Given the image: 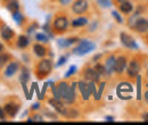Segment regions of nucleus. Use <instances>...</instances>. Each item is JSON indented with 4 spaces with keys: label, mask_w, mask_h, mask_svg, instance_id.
Returning a JSON list of instances; mask_svg holds the SVG:
<instances>
[{
    "label": "nucleus",
    "mask_w": 148,
    "mask_h": 125,
    "mask_svg": "<svg viewBox=\"0 0 148 125\" xmlns=\"http://www.w3.org/2000/svg\"><path fill=\"white\" fill-rule=\"evenodd\" d=\"M54 68V65H53V61L51 59H48V58H42L41 60L38 61V64L36 65V75H37L38 79L42 80L45 79L46 76H48L51 71Z\"/></svg>",
    "instance_id": "obj_1"
},
{
    "label": "nucleus",
    "mask_w": 148,
    "mask_h": 125,
    "mask_svg": "<svg viewBox=\"0 0 148 125\" xmlns=\"http://www.w3.org/2000/svg\"><path fill=\"white\" fill-rule=\"evenodd\" d=\"M95 49H96V43L92 42L91 40L80 39V41L77 42V44L73 48L72 54L76 55V56H84V55L93 51Z\"/></svg>",
    "instance_id": "obj_2"
},
{
    "label": "nucleus",
    "mask_w": 148,
    "mask_h": 125,
    "mask_svg": "<svg viewBox=\"0 0 148 125\" xmlns=\"http://www.w3.org/2000/svg\"><path fill=\"white\" fill-rule=\"evenodd\" d=\"M70 26V20L65 15H57L54 20H53V25L51 29L54 30L55 33H64L67 31Z\"/></svg>",
    "instance_id": "obj_3"
},
{
    "label": "nucleus",
    "mask_w": 148,
    "mask_h": 125,
    "mask_svg": "<svg viewBox=\"0 0 148 125\" xmlns=\"http://www.w3.org/2000/svg\"><path fill=\"white\" fill-rule=\"evenodd\" d=\"M48 104L55 109V111L58 115H62L63 117L67 118V113H69V108L66 107L65 102L63 100H56L55 98H50L48 100Z\"/></svg>",
    "instance_id": "obj_4"
},
{
    "label": "nucleus",
    "mask_w": 148,
    "mask_h": 125,
    "mask_svg": "<svg viewBox=\"0 0 148 125\" xmlns=\"http://www.w3.org/2000/svg\"><path fill=\"white\" fill-rule=\"evenodd\" d=\"M140 70H141V64L140 61L137 59V58H132L128 63V66H127V74L128 76L131 77V79H136L139 73H140Z\"/></svg>",
    "instance_id": "obj_5"
},
{
    "label": "nucleus",
    "mask_w": 148,
    "mask_h": 125,
    "mask_svg": "<svg viewBox=\"0 0 148 125\" xmlns=\"http://www.w3.org/2000/svg\"><path fill=\"white\" fill-rule=\"evenodd\" d=\"M133 31L138 33H147L148 32V19L145 17H138L129 26Z\"/></svg>",
    "instance_id": "obj_6"
},
{
    "label": "nucleus",
    "mask_w": 148,
    "mask_h": 125,
    "mask_svg": "<svg viewBox=\"0 0 148 125\" xmlns=\"http://www.w3.org/2000/svg\"><path fill=\"white\" fill-rule=\"evenodd\" d=\"M71 8L75 15H83L89 9V1L88 0H75L72 3Z\"/></svg>",
    "instance_id": "obj_7"
},
{
    "label": "nucleus",
    "mask_w": 148,
    "mask_h": 125,
    "mask_svg": "<svg viewBox=\"0 0 148 125\" xmlns=\"http://www.w3.org/2000/svg\"><path fill=\"white\" fill-rule=\"evenodd\" d=\"M120 41H121V43H122L125 48H128V49H131V50H137V49H139V47H138L136 40L130 36V34L125 33V32H121V33H120Z\"/></svg>",
    "instance_id": "obj_8"
},
{
    "label": "nucleus",
    "mask_w": 148,
    "mask_h": 125,
    "mask_svg": "<svg viewBox=\"0 0 148 125\" xmlns=\"http://www.w3.org/2000/svg\"><path fill=\"white\" fill-rule=\"evenodd\" d=\"M127 66H128V57L125 55L117 56L115 61V73L119 75L123 74V72L127 70Z\"/></svg>",
    "instance_id": "obj_9"
},
{
    "label": "nucleus",
    "mask_w": 148,
    "mask_h": 125,
    "mask_svg": "<svg viewBox=\"0 0 148 125\" xmlns=\"http://www.w3.org/2000/svg\"><path fill=\"white\" fill-rule=\"evenodd\" d=\"M19 108H21L19 104L15 102V101H8V102L5 104L3 110H5V113H6V115L8 117L14 118L17 115V113L19 111Z\"/></svg>",
    "instance_id": "obj_10"
},
{
    "label": "nucleus",
    "mask_w": 148,
    "mask_h": 125,
    "mask_svg": "<svg viewBox=\"0 0 148 125\" xmlns=\"http://www.w3.org/2000/svg\"><path fill=\"white\" fill-rule=\"evenodd\" d=\"M19 63L18 61H9L6 66H5V71H3V76L6 79H10L13 77L19 70Z\"/></svg>",
    "instance_id": "obj_11"
},
{
    "label": "nucleus",
    "mask_w": 148,
    "mask_h": 125,
    "mask_svg": "<svg viewBox=\"0 0 148 125\" xmlns=\"http://www.w3.org/2000/svg\"><path fill=\"white\" fill-rule=\"evenodd\" d=\"M83 77L86 81H92V82H99L100 80V75L97 73V71L93 67H87L83 71Z\"/></svg>",
    "instance_id": "obj_12"
},
{
    "label": "nucleus",
    "mask_w": 148,
    "mask_h": 125,
    "mask_svg": "<svg viewBox=\"0 0 148 125\" xmlns=\"http://www.w3.org/2000/svg\"><path fill=\"white\" fill-rule=\"evenodd\" d=\"M0 36L3 41H12V39L15 36V32L12 27H9L8 25H2L1 29H0Z\"/></svg>",
    "instance_id": "obj_13"
},
{
    "label": "nucleus",
    "mask_w": 148,
    "mask_h": 125,
    "mask_svg": "<svg viewBox=\"0 0 148 125\" xmlns=\"http://www.w3.org/2000/svg\"><path fill=\"white\" fill-rule=\"evenodd\" d=\"M115 61H116V56L115 55H110L106 60H105V70H106V75H112L115 73Z\"/></svg>",
    "instance_id": "obj_14"
},
{
    "label": "nucleus",
    "mask_w": 148,
    "mask_h": 125,
    "mask_svg": "<svg viewBox=\"0 0 148 125\" xmlns=\"http://www.w3.org/2000/svg\"><path fill=\"white\" fill-rule=\"evenodd\" d=\"M77 87H79V90L81 92V97L83 100H89L90 96H91V91H90V88H89V84L84 81H80L77 82Z\"/></svg>",
    "instance_id": "obj_15"
},
{
    "label": "nucleus",
    "mask_w": 148,
    "mask_h": 125,
    "mask_svg": "<svg viewBox=\"0 0 148 125\" xmlns=\"http://www.w3.org/2000/svg\"><path fill=\"white\" fill-rule=\"evenodd\" d=\"M57 88L59 91V94L62 97V100L65 101V99L67 98V94L70 92V84L66 82V81H60L58 84H57Z\"/></svg>",
    "instance_id": "obj_16"
},
{
    "label": "nucleus",
    "mask_w": 148,
    "mask_h": 125,
    "mask_svg": "<svg viewBox=\"0 0 148 125\" xmlns=\"http://www.w3.org/2000/svg\"><path fill=\"white\" fill-rule=\"evenodd\" d=\"M33 53L39 58H45L48 54V49L40 42H38L36 44H33Z\"/></svg>",
    "instance_id": "obj_17"
},
{
    "label": "nucleus",
    "mask_w": 148,
    "mask_h": 125,
    "mask_svg": "<svg viewBox=\"0 0 148 125\" xmlns=\"http://www.w3.org/2000/svg\"><path fill=\"white\" fill-rule=\"evenodd\" d=\"M119 10L125 15H130L132 12H133V5L130 2L129 0L128 1H124V2H121L119 5Z\"/></svg>",
    "instance_id": "obj_18"
},
{
    "label": "nucleus",
    "mask_w": 148,
    "mask_h": 125,
    "mask_svg": "<svg viewBox=\"0 0 148 125\" xmlns=\"http://www.w3.org/2000/svg\"><path fill=\"white\" fill-rule=\"evenodd\" d=\"M30 44V38L27 36H19L16 41V46L18 49H25Z\"/></svg>",
    "instance_id": "obj_19"
},
{
    "label": "nucleus",
    "mask_w": 148,
    "mask_h": 125,
    "mask_svg": "<svg viewBox=\"0 0 148 125\" xmlns=\"http://www.w3.org/2000/svg\"><path fill=\"white\" fill-rule=\"evenodd\" d=\"M19 8H21V5H19L18 0H10V1L6 2V9L9 13H15V12L19 10Z\"/></svg>",
    "instance_id": "obj_20"
},
{
    "label": "nucleus",
    "mask_w": 148,
    "mask_h": 125,
    "mask_svg": "<svg viewBox=\"0 0 148 125\" xmlns=\"http://www.w3.org/2000/svg\"><path fill=\"white\" fill-rule=\"evenodd\" d=\"M89 23V19L87 17H83V16H80L77 18H74L73 20L71 22V25L73 27H83L86 26L87 24Z\"/></svg>",
    "instance_id": "obj_21"
},
{
    "label": "nucleus",
    "mask_w": 148,
    "mask_h": 125,
    "mask_svg": "<svg viewBox=\"0 0 148 125\" xmlns=\"http://www.w3.org/2000/svg\"><path fill=\"white\" fill-rule=\"evenodd\" d=\"M30 76H31V73L29 71V68L23 66L22 71H21V74H19V82L21 83H27L30 81Z\"/></svg>",
    "instance_id": "obj_22"
},
{
    "label": "nucleus",
    "mask_w": 148,
    "mask_h": 125,
    "mask_svg": "<svg viewBox=\"0 0 148 125\" xmlns=\"http://www.w3.org/2000/svg\"><path fill=\"white\" fill-rule=\"evenodd\" d=\"M12 18L14 19V22L17 25H22L24 23V20H25V16H24V14L21 10H17L15 13H12Z\"/></svg>",
    "instance_id": "obj_23"
},
{
    "label": "nucleus",
    "mask_w": 148,
    "mask_h": 125,
    "mask_svg": "<svg viewBox=\"0 0 148 125\" xmlns=\"http://www.w3.org/2000/svg\"><path fill=\"white\" fill-rule=\"evenodd\" d=\"M10 58H12V56L9 54H6V53H1L0 54V70L3 68L9 63Z\"/></svg>",
    "instance_id": "obj_24"
},
{
    "label": "nucleus",
    "mask_w": 148,
    "mask_h": 125,
    "mask_svg": "<svg viewBox=\"0 0 148 125\" xmlns=\"http://www.w3.org/2000/svg\"><path fill=\"white\" fill-rule=\"evenodd\" d=\"M36 40H37L38 42H40V43H47L48 41H49V36H47L45 32H39L36 34Z\"/></svg>",
    "instance_id": "obj_25"
},
{
    "label": "nucleus",
    "mask_w": 148,
    "mask_h": 125,
    "mask_svg": "<svg viewBox=\"0 0 148 125\" xmlns=\"http://www.w3.org/2000/svg\"><path fill=\"white\" fill-rule=\"evenodd\" d=\"M119 93L120 92H130V91H132V87L130 85L129 83H121L120 85H119Z\"/></svg>",
    "instance_id": "obj_26"
},
{
    "label": "nucleus",
    "mask_w": 148,
    "mask_h": 125,
    "mask_svg": "<svg viewBox=\"0 0 148 125\" xmlns=\"http://www.w3.org/2000/svg\"><path fill=\"white\" fill-rule=\"evenodd\" d=\"M93 68L97 71V73H98L100 76H101V75H106V70H105V66H104L103 64L97 63V64H95Z\"/></svg>",
    "instance_id": "obj_27"
},
{
    "label": "nucleus",
    "mask_w": 148,
    "mask_h": 125,
    "mask_svg": "<svg viewBox=\"0 0 148 125\" xmlns=\"http://www.w3.org/2000/svg\"><path fill=\"white\" fill-rule=\"evenodd\" d=\"M77 72V67L75 66V65H71L70 67H69V70H67V72L65 73V79H69V77H71V76H73L74 74Z\"/></svg>",
    "instance_id": "obj_28"
},
{
    "label": "nucleus",
    "mask_w": 148,
    "mask_h": 125,
    "mask_svg": "<svg viewBox=\"0 0 148 125\" xmlns=\"http://www.w3.org/2000/svg\"><path fill=\"white\" fill-rule=\"evenodd\" d=\"M57 46H58V48H60V49L70 48V47H69V43H67V40L64 39V38H60V39L57 40Z\"/></svg>",
    "instance_id": "obj_29"
},
{
    "label": "nucleus",
    "mask_w": 148,
    "mask_h": 125,
    "mask_svg": "<svg viewBox=\"0 0 148 125\" xmlns=\"http://www.w3.org/2000/svg\"><path fill=\"white\" fill-rule=\"evenodd\" d=\"M97 3L101 7V8H110L113 5L112 0H97Z\"/></svg>",
    "instance_id": "obj_30"
},
{
    "label": "nucleus",
    "mask_w": 148,
    "mask_h": 125,
    "mask_svg": "<svg viewBox=\"0 0 148 125\" xmlns=\"http://www.w3.org/2000/svg\"><path fill=\"white\" fill-rule=\"evenodd\" d=\"M67 59H69V54L60 56V57L58 58V61L56 63V67H60V66H63V65L67 61Z\"/></svg>",
    "instance_id": "obj_31"
},
{
    "label": "nucleus",
    "mask_w": 148,
    "mask_h": 125,
    "mask_svg": "<svg viewBox=\"0 0 148 125\" xmlns=\"http://www.w3.org/2000/svg\"><path fill=\"white\" fill-rule=\"evenodd\" d=\"M79 117V110L75 108H69V113H67V118H76Z\"/></svg>",
    "instance_id": "obj_32"
},
{
    "label": "nucleus",
    "mask_w": 148,
    "mask_h": 125,
    "mask_svg": "<svg viewBox=\"0 0 148 125\" xmlns=\"http://www.w3.org/2000/svg\"><path fill=\"white\" fill-rule=\"evenodd\" d=\"M43 115L45 116H47L48 118H50V120H58V115L54 113V111H50V110H48V109H43Z\"/></svg>",
    "instance_id": "obj_33"
},
{
    "label": "nucleus",
    "mask_w": 148,
    "mask_h": 125,
    "mask_svg": "<svg viewBox=\"0 0 148 125\" xmlns=\"http://www.w3.org/2000/svg\"><path fill=\"white\" fill-rule=\"evenodd\" d=\"M112 16H113V18H114L119 24H123V18H122V16L120 15V13H119V12L113 10V12H112Z\"/></svg>",
    "instance_id": "obj_34"
},
{
    "label": "nucleus",
    "mask_w": 148,
    "mask_h": 125,
    "mask_svg": "<svg viewBox=\"0 0 148 125\" xmlns=\"http://www.w3.org/2000/svg\"><path fill=\"white\" fill-rule=\"evenodd\" d=\"M38 27H39V24H38L37 22L32 23V25L27 27V34H32V33H34V31H37Z\"/></svg>",
    "instance_id": "obj_35"
},
{
    "label": "nucleus",
    "mask_w": 148,
    "mask_h": 125,
    "mask_svg": "<svg viewBox=\"0 0 148 125\" xmlns=\"http://www.w3.org/2000/svg\"><path fill=\"white\" fill-rule=\"evenodd\" d=\"M66 40H67V43H69V47H71V46H73L74 43H77V42L80 41V39H79L77 36H71V38H67Z\"/></svg>",
    "instance_id": "obj_36"
},
{
    "label": "nucleus",
    "mask_w": 148,
    "mask_h": 125,
    "mask_svg": "<svg viewBox=\"0 0 148 125\" xmlns=\"http://www.w3.org/2000/svg\"><path fill=\"white\" fill-rule=\"evenodd\" d=\"M97 27H98V22H97V20H93L92 23L89 25L88 31H89V32H95V31L97 30Z\"/></svg>",
    "instance_id": "obj_37"
},
{
    "label": "nucleus",
    "mask_w": 148,
    "mask_h": 125,
    "mask_svg": "<svg viewBox=\"0 0 148 125\" xmlns=\"http://www.w3.org/2000/svg\"><path fill=\"white\" fill-rule=\"evenodd\" d=\"M32 118H33V121H37V122H42V121H43V116L40 115V114H38V113L33 115Z\"/></svg>",
    "instance_id": "obj_38"
},
{
    "label": "nucleus",
    "mask_w": 148,
    "mask_h": 125,
    "mask_svg": "<svg viewBox=\"0 0 148 125\" xmlns=\"http://www.w3.org/2000/svg\"><path fill=\"white\" fill-rule=\"evenodd\" d=\"M6 118H7V115H6L5 110H3V107L0 106V120H1V121H5Z\"/></svg>",
    "instance_id": "obj_39"
},
{
    "label": "nucleus",
    "mask_w": 148,
    "mask_h": 125,
    "mask_svg": "<svg viewBox=\"0 0 148 125\" xmlns=\"http://www.w3.org/2000/svg\"><path fill=\"white\" fill-rule=\"evenodd\" d=\"M104 88H105V82H101L100 85H99V90H98V97H99V99L101 98V93H103Z\"/></svg>",
    "instance_id": "obj_40"
},
{
    "label": "nucleus",
    "mask_w": 148,
    "mask_h": 125,
    "mask_svg": "<svg viewBox=\"0 0 148 125\" xmlns=\"http://www.w3.org/2000/svg\"><path fill=\"white\" fill-rule=\"evenodd\" d=\"M40 108H41V104H40V102H38V101L37 102H34V104L31 106V109H32V110H34V111L39 110Z\"/></svg>",
    "instance_id": "obj_41"
},
{
    "label": "nucleus",
    "mask_w": 148,
    "mask_h": 125,
    "mask_svg": "<svg viewBox=\"0 0 148 125\" xmlns=\"http://www.w3.org/2000/svg\"><path fill=\"white\" fill-rule=\"evenodd\" d=\"M62 6H69L71 2H72V0H57Z\"/></svg>",
    "instance_id": "obj_42"
},
{
    "label": "nucleus",
    "mask_w": 148,
    "mask_h": 125,
    "mask_svg": "<svg viewBox=\"0 0 148 125\" xmlns=\"http://www.w3.org/2000/svg\"><path fill=\"white\" fill-rule=\"evenodd\" d=\"M101 56H103V55H101V54L95 55V56H93V57H92V61H97V60H99V59L101 58Z\"/></svg>",
    "instance_id": "obj_43"
},
{
    "label": "nucleus",
    "mask_w": 148,
    "mask_h": 125,
    "mask_svg": "<svg viewBox=\"0 0 148 125\" xmlns=\"http://www.w3.org/2000/svg\"><path fill=\"white\" fill-rule=\"evenodd\" d=\"M146 88H147V90L145 91V93H144V97H145V100L148 102V84L146 85Z\"/></svg>",
    "instance_id": "obj_44"
},
{
    "label": "nucleus",
    "mask_w": 148,
    "mask_h": 125,
    "mask_svg": "<svg viewBox=\"0 0 148 125\" xmlns=\"http://www.w3.org/2000/svg\"><path fill=\"white\" fill-rule=\"evenodd\" d=\"M3 51H5V46H3V43L0 42V54L3 53Z\"/></svg>",
    "instance_id": "obj_45"
},
{
    "label": "nucleus",
    "mask_w": 148,
    "mask_h": 125,
    "mask_svg": "<svg viewBox=\"0 0 148 125\" xmlns=\"http://www.w3.org/2000/svg\"><path fill=\"white\" fill-rule=\"evenodd\" d=\"M105 120H106V121H110V122H113V121H114V117H113V116H106Z\"/></svg>",
    "instance_id": "obj_46"
},
{
    "label": "nucleus",
    "mask_w": 148,
    "mask_h": 125,
    "mask_svg": "<svg viewBox=\"0 0 148 125\" xmlns=\"http://www.w3.org/2000/svg\"><path fill=\"white\" fill-rule=\"evenodd\" d=\"M143 118H144V121H147V122H148V113H144Z\"/></svg>",
    "instance_id": "obj_47"
},
{
    "label": "nucleus",
    "mask_w": 148,
    "mask_h": 125,
    "mask_svg": "<svg viewBox=\"0 0 148 125\" xmlns=\"http://www.w3.org/2000/svg\"><path fill=\"white\" fill-rule=\"evenodd\" d=\"M117 3H121V2H124V1H128V0H115Z\"/></svg>",
    "instance_id": "obj_48"
},
{
    "label": "nucleus",
    "mask_w": 148,
    "mask_h": 125,
    "mask_svg": "<svg viewBox=\"0 0 148 125\" xmlns=\"http://www.w3.org/2000/svg\"><path fill=\"white\" fill-rule=\"evenodd\" d=\"M27 122H30V123L33 122V118H32V117H29V118H27Z\"/></svg>",
    "instance_id": "obj_49"
},
{
    "label": "nucleus",
    "mask_w": 148,
    "mask_h": 125,
    "mask_svg": "<svg viewBox=\"0 0 148 125\" xmlns=\"http://www.w3.org/2000/svg\"><path fill=\"white\" fill-rule=\"evenodd\" d=\"M2 1H5V2H7V1H10V0H2Z\"/></svg>",
    "instance_id": "obj_50"
},
{
    "label": "nucleus",
    "mask_w": 148,
    "mask_h": 125,
    "mask_svg": "<svg viewBox=\"0 0 148 125\" xmlns=\"http://www.w3.org/2000/svg\"><path fill=\"white\" fill-rule=\"evenodd\" d=\"M146 75H147V77H148V70H147V73H146Z\"/></svg>",
    "instance_id": "obj_51"
},
{
    "label": "nucleus",
    "mask_w": 148,
    "mask_h": 125,
    "mask_svg": "<svg viewBox=\"0 0 148 125\" xmlns=\"http://www.w3.org/2000/svg\"><path fill=\"white\" fill-rule=\"evenodd\" d=\"M147 33H148V32H147ZM147 40H148V34H147Z\"/></svg>",
    "instance_id": "obj_52"
}]
</instances>
